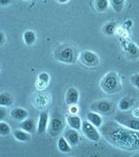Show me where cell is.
<instances>
[{"label": "cell", "instance_id": "30bf717a", "mask_svg": "<svg viewBox=\"0 0 139 157\" xmlns=\"http://www.w3.org/2000/svg\"><path fill=\"white\" fill-rule=\"evenodd\" d=\"M49 122V113L47 112H42L39 115L38 122L37 125V132L38 134H42L45 133L47 129Z\"/></svg>", "mask_w": 139, "mask_h": 157}, {"label": "cell", "instance_id": "44dd1931", "mask_svg": "<svg viewBox=\"0 0 139 157\" xmlns=\"http://www.w3.org/2000/svg\"><path fill=\"white\" fill-rule=\"evenodd\" d=\"M24 41L27 45H33L36 41V34L32 31H26L24 33Z\"/></svg>", "mask_w": 139, "mask_h": 157}, {"label": "cell", "instance_id": "6da1fadb", "mask_svg": "<svg viewBox=\"0 0 139 157\" xmlns=\"http://www.w3.org/2000/svg\"><path fill=\"white\" fill-rule=\"evenodd\" d=\"M100 133L113 147L125 151L139 150V131L130 129L116 121L101 126Z\"/></svg>", "mask_w": 139, "mask_h": 157}, {"label": "cell", "instance_id": "4fadbf2b", "mask_svg": "<svg viewBox=\"0 0 139 157\" xmlns=\"http://www.w3.org/2000/svg\"><path fill=\"white\" fill-rule=\"evenodd\" d=\"M11 116L13 119H15L16 121H23L25 119H27L29 116V113L24 108L16 107V108H13L11 111Z\"/></svg>", "mask_w": 139, "mask_h": 157}, {"label": "cell", "instance_id": "4316f807", "mask_svg": "<svg viewBox=\"0 0 139 157\" xmlns=\"http://www.w3.org/2000/svg\"><path fill=\"white\" fill-rule=\"evenodd\" d=\"M126 50L128 51L130 54H131V55H137L139 52L137 46L133 43H129L128 45H126Z\"/></svg>", "mask_w": 139, "mask_h": 157}, {"label": "cell", "instance_id": "4dcf8cb0", "mask_svg": "<svg viewBox=\"0 0 139 157\" xmlns=\"http://www.w3.org/2000/svg\"><path fill=\"white\" fill-rule=\"evenodd\" d=\"M5 41V36L2 32H0V45H4Z\"/></svg>", "mask_w": 139, "mask_h": 157}, {"label": "cell", "instance_id": "ffe728a7", "mask_svg": "<svg viewBox=\"0 0 139 157\" xmlns=\"http://www.w3.org/2000/svg\"><path fill=\"white\" fill-rule=\"evenodd\" d=\"M13 103V97L9 93H3L0 94V106L10 107Z\"/></svg>", "mask_w": 139, "mask_h": 157}, {"label": "cell", "instance_id": "836d02e7", "mask_svg": "<svg viewBox=\"0 0 139 157\" xmlns=\"http://www.w3.org/2000/svg\"><path fill=\"white\" fill-rule=\"evenodd\" d=\"M69 0H58V2L59 3H61V4H64V3H67Z\"/></svg>", "mask_w": 139, "mask_h": 157}, {"label": "cell", "instance_id": "603a6c76", "mask_svg": "<svg viewBox=\"0 0 139 157\" xmlns=\"http://www.w3.org/2000/svg\"><path fill=\"white\" fill-rule=\"evenodd\" d=\"M110 2L109 0H97L96 1V8L100 12L105 11L109 8Z\"/></svg>", "mask_w": 139, "mask_h": 157}, {"label": "cell", "instance_id": "9a60e30c", "mask_svg": "<svg viewBox=\"0 0 139 157\" xmlns=\"http://www.w3.org/2000/svg\"><path fill=\"white\" fill-rule=\"evenodd\" d=\"M67 122L69 124V126L71 128L75 129V130H78L79 131L81 129L82 127V120L81 118L76 115V114H72V115H69L67 116Z\"/></svg>", "mask_w": 139, "mask_h": 157}, {"label": "cell", "instance_id": "f1b7e54d", "mask_svg": "<svg viewBox=\"0 0 139 157\" xmlns=\"http://www.w3.org/2000/svg\"><path fill=\"white\" fill-rule=\"evenodd\" d=\"M6 113H7V111H6L5 107L0 106V121H2L5 118Z\"/></svg>", "mask_w": 139, "mask_h": 157}, {"label": "cell", "instance_id": "d6986e66", "mask_svg": "<svg viewBox=\"0 0 139 157\" xmlns=\"http://www.w3.org/2000/svg\"><path fill=\"white\" fill-rule=\"evenodd\" d=\"M50 81V76L46 73H42L38 75L37 81V87L38 89H45Z\"/></svg>", "mask_w": 139, "mask_h": 157}, {"label": "cell", "instance_id": "83f0119b", "mask_svg": "<svg viewBox=\"0 0 139 157\" xmlns=\"http://www.w3.org/2000/svg\"><path fill=\"white\" fill-rule=\"evenodd\" d=\"M130 81L135 87L139 90V73H135L130 76Z\"/></svg>", "mask_w": 139, "mask_h": 157}, {"label": "cell", "instance_id": "8fae6325", "mask_svg": "<svg viewBox=\"0 0 139 157\" xmlns=\"http://www.w3.org/2000/svg\"><path fill=\"white\" fill-rule=\"evenodd\" d=\"M135 104V99L130 96H124L118 102V109L123 112H127Z\"/></svg>", "mask_w": 139, "mask_h": 157}, {"label": "cell", "instance_id": "5b68a950", "mask_svg": "<svg viewBox=\"0 0 139 157\" xmlns=\"http://www.w3.org/2000/svg\"><path fill=\"white\" fill-rule=\"evenodd\" d=\"M81 130L83 135H85V137L90 140L97 142L100 140V132L97 130V128H96L94 125H92L88 121H82Z\"/></svg>", "mask_w": 139, "mask_h": 157}, {"label": "cell", "instance_id": "277c9868", "mask_svg": "<svg viewBox=\"0 0 139 157\" xmlns=\"http://www.w3.org/2000/svg\"><path fill=\"white\" fill-rule=\"evenodd\" d=\"M118 113L115 117V120L117 122L120 123L123 126L126 127L130 129H132L135 131H139V118H136L132 116V114H127L125 112Z\"/></svg>", "mask_w": 139, "mask_h": 157}, {"label": "cell", "instance_id": "52a82bcc", "mask_svg": "<svg viewBox=\"0 0 139 157\" xmlns=\"http://www.w3.org/2000/svg\"><path fill=\"white\" fill-rule=\"evenodd\" d=\"M58 60L64 63H73L75 59V52L71 47H65L59 52L57 55Z\"/></svg>", "mask_w": 139, "mask_h": 157}, {"label": "cell", "instance_id": "3957f363", "mask_svg": "<svg viewBox=\"0 0 139 157\" xmlns=\"http://www.w3.org/2000/svg\"><path fill=\"white\" fill-rule=\"evenodd\" d=\"M90 109L93 112L97 113L102 115H111L116 110V106L112 101L107 100H101L96 101L91 106Z\"/></svg>", "mask_w": 139, "mask_h": 157}, {"label": "cell", "instance_id": "d6a6232c", "mask_svg": "<svg viewBox=\"0 0 139 157\" xmlns=\"http://www.w3.org/2000/svg\"><path fill=\"white\" fill-rule=\"evenodd\" d=\"M11 2V0H0V6H5L9 5Z\"/></svg>", "mask_w": 139, "mask_h": 157}, {"label": "cell", "instance_id": "d4e9b609", "mask_svg": "<svg viewBox=\"0 0 139 157\" xmlns=\"http://www.w3.org/2000/svg\"><path fill=\"white\" fill-rule=\"evenodd\" d=\"M11 131V127L9 126V124L4 122V121H0V135H2V136L9 135Z\"/></svg>", "mask_w": 139, "mask_h": 157}, {"label": "cell", "instance_id": "ba28073f", "mask_svg": "<svg viewBox=\"0 0 139 157\" xmlns=\"http://www.w3.org/2000/svg\"><path fill=\"white\" fill-rule=\"evenodd\" d=\"M79 100V93L78 90L76 89L75 87H70L68 88L65 94V102L67 105L71 106V105H76Z\"/></svg>", "mask_w": 139, "mask_h": 157}, {"label": "cell", "instance_id": "7402d4cb", "mask_svg": "<svg viewBox=\"0 0 139 157\" xmlns=\"http://www.w3.org/2000/svg\"><path fill=\"white\" fill-rule=\"evenodd\" d=\"M49 102V96L47 94H39L36 98V106L45 107Z\"/></svg>", "mask_w": 139, "mask_h": 157}, {"label": "cell", "instance_id": "484cf974", "mask_svg": "<svg viewBox=\"0 0 139 157\" xmlns=\"http://www.w3.org/2000/svg\"><path fill=\"white\" fill-rule=\"evenodd\" d=\"M116 30V24L114 22L107 23L104 26V32L106 35H112Z\"/></svg>", "mask_w": 139, "mask_h": 157}, {"label": "cell", "instance_id": "f546056e", "mask_svg": "<svg viewBox=\"0 0 139 157\" xmlns=\"http://www.w3.org/2000/svg\"><path fill=\"white\" fill-rule=\"evenodd\" d=\"M70 111H71V113H73V114L77 113L78 111V107H77L76 105H71V107H70Z\"/></svg>", "mask_w": 139, "mask_h": 157}, {"label": "cell", "instance_id": "5bb4252c", "mask_svg": "<svg viewBox=\"0 0 139 157\" xmlns=\"http://www.w3.org/2000/svg\"><path fill=\"white\" fill-rule=\"evenodd\" d=\"M87 121H90L92 125H94L96 128H101V126L103 125V119L101 117L99 113L96 112H89L86 115Z\"/></svg>", "mask_w": 139, "mask_h": 157}, {"label": "cell", "instance_id": "2e32d148", "mask_svg": "<svg viewBox=\"0 0 139 157\" xmlns=\"http://www.w3.org/2000/svg\"><path fill=\"white\" fill-rule=\"evenodd\" d=\"M20 128L23 130L31 134V133H33L36 129V122L32 118H30V119L27 118L24 121H23L22 123L20 124Z\"/></svg>", "mask_w": 139, "mask_h": 157}, {"label": "cell", "instance_id": "cb8c5ba5", "mask_svg": "<svg viewBox=\"0 0 139 157\" xmlns=\"http://www.w3.org/2000/svg\"><path fill=\"white\" fill-rule=\"evenodd\" d=\"M109 2L111 3V5L115 11L117 12H120L123 9L125 0H109Z\"/></svg>", "mask_w": 139, "mask_h": 157}, {"label": "cell", "instance_id": "ac0fdd59", "mask_svg": "<svg viewBox=\"0 0 139 157\" xmlns=\"http://www.w3.org/2000/svg\"><path fill=\"white\" fill-rule=\"evenodd\" d=\"M70 143L67 141V140L64 138V136L59 137V139L57 140V148L61 153H70L71 151V147Z\"/></svg>", "mask_w": 139, "mask_h": 157}, {"label": "cell", "instance_id": "8992f818", "mask_svg": "<svg viewBox=\"0 0 139 157\" xmlns=\"http://www.w3.org/2000/svg\"><path fill=\"white\" fill-rule=\"evenodd\" d=\"M79 59L82 64L88 67H95L99 65V57L90 51H83L81 52Z\"/></svg>", "mask_w": 139, "mask_h": 157}, {"label": "cell", "instance_id": "7a4b0ae2", "mask_svg": "<svg viewBox=\"0 0 139 157\" xmlns=\"http://www.w3.org/2000/svg\"><path fill=\"white\" fill-rule=\"evenodd\" d=\"M100 87L108 94L119 93L122 89V82L116 72H109L103 76L100 80Z\"/></svg>", "mask_w": 139, "mask_h": 157}, {"label": "cell", "instance_id": "e0dca14e", "mask_svg": "<svg viewBox=\"0 0 139 157\" xmlns=\"http://www.w3.org/2000/svg\"><path fill=\"white\" fill-rule=\"evenodd\" d=\"M13 135L15 137V139L18 141L21 142H26L31 140V134L28 133L26 131L23 130V129H17L14 131Z\"/></svg>", "mask_w": 139, "mask_h": 157}, {"label": "cell", "instance_id": "1f68e13d", "mask_svg": "<svg viewBox=\"0 0 139 157\" xmlns=\"http://www.w3.org/2000/svg\"><path fill=\"white\" fill-rule=\"evenodd\" d=\"M131 114H132V116H134V117L139 118V108H135L134 110H132Z\"/></svg>", "mask_w": 139, "mask_h": 157}, {"label": "cell", "instance_id": "7c38bea8", "mask_svg": "<svg viewBox=\"0 0 139 157\" xmlns=\"http://www.w3.org/2000/svg\"><path fill=\"white\" fill-rule=\"evenodd\" d=\"M64 138L70 143L71 146H76L79 142V135L78 130H75L71 128V129H67L64 133Z\"/></svg>", "mask_w": 139, "mask_h": 157}, {"label": "cell", "instance_id": "9c48e42d", "mask_svg": "<svg viewBox=\"0 0 139 157\" xmlns=\"http://www.w3.org/2000/svg\"><path fill=\"white\" fill-rule=\"evenodd\" d=\"M50 132L52 133L53 135H57L61 134L62 131L64 130V121L61 120V118L54 117L51 119L50 121Z\"/></svg>", "mask_w": 139, "mask_h": 157}]
</instances>
